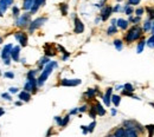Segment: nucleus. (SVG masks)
I'll list each match as a JSON object with an SVG mask.
<instances>
[{
	"instance_id": "6e6552de",
	"label": "nucleus",
	"mask_w": 154,
	"mask_h": 137,
	"mask_svg": "<svg viewBox=\"0 0 154 137\" xmlns=\"http://www.w3.org/2000/svg\"><path fill=\"white\" fill-rule=\"evenodd\" d=\"M29 20H30V14L29 13H25V14H23L20 18H19V20H18V26H25V25H28L29 24Z\"/></svg>"
},
{
	"instance_id": "bb28decb",
	"label": "nucleus",
	"mask_w": 154,
	"mask_h": 137,
	"mask_svg": "<svg viewBox=\"0 0 154 137\" xmlns=\"http://www.w3.org/2000/svg\"><path fill=\"white\" fill-rule=\"evenodd\" d=\"M147 44H148V46H149V47H152V48L154 47V34H153V35L151 37V38L148 39V42H147Z\"/></svg>"
},
{
	"instance_id": "f3484780",
	"label": "nucleus",
	"mask_w": 154,
	"mask_h": 137,
	"mask_svg": "<svg viewBox=\"0 0 154 137\" xmlns=\"http://www.w3.org/2000/svg\"><path fill=\"white\" fill-rule=\"evenodd\" d=\"M33 3H34V0H25V1H24V6H23V8H24L25 11L31 10V8H32V6H33Z\"/></svg>"
},
{
	"instance_id": "7ed1b4c3",
	"label": "nucleus",
	"mask_w": 154,
	"mask_h": 137,
	"mask_svg": "<svg viewBox=\"0 0 154 137\" xmlns=\"http://www.w3.org/2000/svg\"><path fill=\"white\" fill-rule=\"evenodd\" d=\"M28 79H29L28 83L25 84V86H24L25 91H34L36 90V85L38 84V82H36L34 77H31V78H28Z\"/></svg>"
},
{
	"instance_id": "5701e85b",
	"label": "nucleus",
	"mask_w": 154,
	"mask_h": 137,
	"mask_svg": "<svg viewBox=\"0 0 154 137\" xmlns=\"http://www.w3.org/2000/svg\"><path fill=\"white\" fill-rule=\"evenodd\" d=\"M116 137H121V136H126V130H123V129H119V130H116L115 131V134H114Z\"/></svg>"
},
{
	"instance_id": "a18cd8bd",
	"label": "nucleus",
	"mask_w": 154,
	"mask_h": 137,
	"mask_svg": "<svg viewBox=\"0 0 154 137\" xmlns=\"http://www.w3.org/2000/svg\"><path fill=\"white\" fill-rule=\"evenodd\" d=\"M77 111H78V109H75V110H72V111H71V112H70V115H74V114H76V112H77Z\"/></svg>"
},
{
	"instance_id": "dca6fc26",
	"label": "nucleus",
	"mask_w": 154,
	"mask_h": 137,
	"mask_svg": "<svg viewBox=\"0 0 154 137\" xmlns=\"http://www.w3.org/2000/svg\"><path fill=\"white\" fill-rule=\"evenodd\" d=\"M94 109H95V111H96V114H98V115H101V116H103V115L106 114V110L103 109V106H102L100 103H97V104L94 106Z\"/></svg>"
},
{
	"instance_id": "e433bc0d",
	"label": "nucleus",
	"mask_w": 154,
	"mask_h": 137,
	"mask_svg": "<svg viewBox=\"0 0 154 137\" xmlns=\"http://www.w3.org/2000/svg\"><path fill=\"white\" fill-rule=\"evenodd\" d=\"M142 13H144V10H142V8H138V10H136V14H138V16H141Z\"/></svg>"
},
{
	"instance_id": "7c9ffc66",
	"label": "nucleus",
	"mask_w": 154,
	"mask_h": 137,
	"mask_svg": "<svg viewBox=\"0 0 154 137\" xmlns=\"http://www.w3.org/2000/svg\"><path fill=\"white\" fill-rule=\"evenodd\" d=\"M140 0H128V4L129 5H139Z\"/></svg>"
},
{
	"instance_id": "9b49d317",
	"label": "nucleus",
	"mask_w": 154,
	"mask_h": 137,
	"mask_svg": "<svg viewBox=\"0 0 154 137\" xmlns=\"http://www.w3.org/2000/svg\"><path fill=\"white\" fill-rule=\"evenodd\" d=\"M111 11H113V8L111 7H109V6H107V7H104L103 10H102V12H101V17H102V20H107L108 18H109V16H110V13H111Z\"/></svg>"
},
{
	"instance_id": "ddd939ff",
	"label": "nucleus",
	"mask_w": 154,
	"mask_h": 137,
	"mask_svg": "<svg viewBox=\"0 0 154 137\" xmlns=\"http://www.w3.org/2000/svg\"><path fill=\"white\" fill-rule=\"evenodd\" d=\"M111 91H113V89H111V88H109V89L107 90V92H106L104 97H103V101H104V104H106V105H110V97H111Z\"/></svg>"
},
{
	"instance_id": "ea45409f",
	"label": "nucleus",
	"mask_w": 154,
	"mask_h": 137,
	"mask_svg": "<svg viewBox=\"0 0 154 137\" xmlns=\"http://www.w3.org/2000/svg\"><path fill=\"white\" fill-rule=\"evenodd\" d=\"M131 20H132L133 22H139V20H140V16H138L136 18H131Z\"/></svg>"
},
{
	"instance_id": "f257e3e1",
	"label": "nucleus",
	"mask_w": 154,
	"mask_h": 137,
	"mask_svg": "<svg viewBox=\"0 0 154 137\" xmlns=\"http://www.w3.org/2000/svg\"><path fill=\"white\" fill-rule=\"evenodd\" d=\"M57 66V63L56 61H51V63H49L47 65H46V67L44 69V71L42 72V74H41V77H39V79H38V85H43L44 83H45V80L47 79V77L51 74V72H52V69L54 67H56Z\"/></svg>"
},
{
	"instance_id": "49530a36",
	"label": "nucleus",
	"mask_w": 154,
	"mask_h": 137,
	"mask_svg": "<svg viewBox=\"0 0 154 137\" xmlns=\"http://www.w3.org/2000/svg\"><path fill=\"white\" fill-rule=\"evenodd\" d=\"M120 10H121V7H120V6H116V7L114 8V11H115V12H118V11H120Z\"/></svg>"
},
{
	"instance_id": "393cba45",
	"label": "nucleus",
	"mask_w": 154,
	"mask_h": 137,
	"mask_svg": "<svg viewBox=\"0 0 154 137\" xmlns=\"http://www.w3.org/2000/svg\"><path fill=\"white\" fill-rule=\"evenodd\" d=\"M114 45H115V47H116L118 51L122 50V42H121V40H115V42H114Z\"/></svg>"
},
{
	"instance_id": "f8f14e48",
	"label": "nucleus",
	"mask_w": 154,
	"mask_h": 137,
	"mask_svg": "<svg viewBox=\"0 0 154 137\" xmlns=\"http://www.w3.org/2000/svg\"><path fill=\"white\" fill-rule=\"evenodd\" d=\"M19 51H20L19 46H14L13 48H12V51H11V57L13 58V60H16V61L19 60Z\"/></svg>"
},
{
	"instance_id": "aec40b11",
	"label": "nucleus",
	"mask_w": 154,
	"mask_h": 137,
	"mask_svg": "<svg viewBox=\"0 0 154 137\" xmlns=\"http://www.w3.org/2000/svg\"><path fill=\"white\" fill-rule=\"evenodd\" d=\"M145 44H146V42L145 40H142V42H140L139 43V45H138V48H136V51H138V53H141L144 51V47H145Z\"/></svg>"
},
{
	"instance_id": "37998d69",
	"label": "nucleus",
	"mask_w": 154,
	"mask_h": 137,
	"mask_svg": "<svg viewBox=\"0 0 154 137\" xmlns=\"http://www.w3.org/2000/svg\"><path fill=\"white\" fill-rule=\"evenodd\" d=\"M5 114V111H4V109H1V108H0V117H1L3 115Z\"/></svg>"
},
{
	"instance_id": "1a4fd4ad",
	"label": "nucleus",
	"mask_w": 154,
	"mask_h": 137,
	"mask_svg": "<svg viewBox=\"0 0 154 137\" xmlns=\"http://www.w3.org/2000/svg\"><path fill=\"white\" fill-rule=\"evenodd\" d=\"M12 4H13V0H0V10H1L3 13H5L7 7Z\"/></svg>"
},
{
	"instance_id": "c03bdc74",
	"label": "nucleus",
	"mask_w": 154,
	"mask_h": 137,
	"mask_svg": "<svg viewBox=\"0 0 154 137\" xmlns=\"http://www.w3.org/2000/svg\"><path fill=\"white\" fill-rule=\"evenodd\" d=\"M85 109H87V106H85V105H83L82 108H80V109H78V111H85Z\"/></svg>"
},
{
	"instance_id": "cd10ccee",
	"label": "nucleus",
	"mask_w": 154,
	"mask_h": 137,
	"mask_svg": "<svg viewBox=\"0 0 154 137\" xmlns=\"http://www.w3.org/2000/svg\"><path fill=\"white\" fill-rule=\"evenodd\" d=\"M95 125H96V123H95V122H93V123L90 124V125L88 127V131H89V132H93V131H94V128H95Z\"/></svg>"
},
{
	"instance_id": "2eb2a0df",
	"label": "nucleus",
	"mask_w": 154,
	"mask_h": 137,
	"mask_svg": "<svg viewBox=\"0 0 154 137\" xmlns=\"http://www.w3.org/2000/svg\"><path fill=\"white\" fill-rule=\"evenodd\" d=\"M19 98L21 99V101H24V102H29L30 98H31V96H30L29 91H23V92L19 93Z\"/></svg>"
},
{
	"instance_id": "c756f323",
	"label": "nucleus",
	"mask_w": 154,
	"mask_h": 137,
	"mask_svg": "<svg viewBox=\"0 0 154 137\" xmlns=\"http://www.w3.org/2000/svg\"><path fill=\"white\" fill-rule=\"evenodd\" d=\"M126 13L129 16V14H132L133 13V8L132 7H129V6H126Z\"/></svg>"
},
{
	"instance_id": "412c9836",
	"label": "nucleus",
	"mask_w": 154,
	"mask_h": 137,
	"mask_svg": "<svg viewBox=\"0 0 154 137\" xmlns=\"http://www.w3.org/2000/svg\"><path fill=\"white\" fill-rule=\"evenodd\" d=\"M111 101H113V103H114V105H115V106H118V105L120 104L121 98H120L119 96H111Z\"/></svg>"
},
{
	"instance_id": "6ab92c4d",
	"label": "nucleus",
	"mask_w": 154,
	"mask_h": 137,
	"mask_svg": "<svg viewBox=\"0 0 154 137\" xmlns=\"http://www.w3.org/2000/svg\"><path fill=\"white\" fill-rule=\"evenodd\" d=\"M124 89H126V90L123 91L124 95H131V93L134 91V90H133V86H132L131 84H126V85H124Z\"/></svg>"
},
{
	"instance_id": "4468645a",
	"label": "nucleus",
	"mask_w": 154,
	"mask_h": 137,
	"mask_svg": "<svg viewBox=\"0 0 154 137\" xmlns=\"http://www.w3.org/2000/svg\"><path fill=\"white\" fill-rule=\"evenodd\" d=\"M45 1V0H34V3H33V6H32V8H31V12L32 13H34V12L39 8L42 5H43V3Z\"/></svg>"
},
{
	"instance_id": "79ce46f5",
	"label": "nucleus",
	"mask_w": 154,
	"mask_h": 137,
	"mask_svg": "<svg viewBox=\"0 0 154 137\" xmlns=\"http://www.w3.org/2000/svg\"><path fill=\"white\" fill-rule=\"evenodd\" d=\"M56 118V121H57V123L59 124V125H60V124H62V119H60V117H55Z\"/></svg>"
},
{
	"instance_id": "09e8293b",
	"label": "nucleus",
	"mask_w": 154,
	"mask_h": 137,
	"mask_svg": "<svg viewBox=\"0 0 154 137\" xmlns=\"http://www.w3.org/2000/svg\"><path fill=\"white\" fill-rule=\"evenodd\" d=\"M3 16V12H1V10H0V17H1Z\"/></svg>"
},
{
	"instance_id": "de8ad7c7",
	"label": "nucleus",
	"mask_w": 154,
	"mask_h": 137,
	"mask_svg": "<svg viewBox=\"0 0 154 137\" xmlns=\"http://www.w3.org/2000/svg\"><path fill=\"white\" fill-rule=\"evenodd\" d=\"M152 32L154 33V24H153V26H152Z\"/></svg>"
},
{
	"instance_id": "f704fd0d",
	"label": "nucleus",
	"mask_w": 154,
	"mask_h": 137,
	"mask_svg": "<svg viewBox=\"0 0 154 137\" xmlns=\"http://www.w3.org/2000/svg\"><path fill=\"white\" fill-rule=\"evenodd\" d=\"M47 61H49V58H47V57H45V58H42V59H41V65H43V64H46Z\"/></svg>"
},
{
	"instance_id": "8fccbe9b",
	"label": "nucleus",
	"mask_w": 154,
	"mask_h": 137,
	"mask_svg": "<svg viewBox=\"0 0 154 137\" xmlns=\"http://www.w3.org/2000/svg\"><path fill=\"white\" fill-rule=\"evenodd\" d=\"M118 1H121V0H118Z\"/></svg>"
},
{
	"instance_id": "3c124183",
	"label": "nucleus",
	"mask_w": 154,
	"mask_h": 137,
	"mask_svg": "<svg viewBox=\"0 0 154 137\" xmlns=\"http://www.w3.org/2000/svg\"><path fill=\"white\" fill-rule=\"evenodd\" d=\"M0 42H1V39H0Z\"/></svg>"
},
{
	"instance_id": "4be33fe9",
	"label": "nucleus",
	"mask_w": 154,
	"mask_h": 137,
	"mask_svg": "<svg viewBox=\"0 0 154 137\" xmlns=\"http://www.w3.org/2000/svg\"><path fill=\"white\" fill-rule=\"evenodd\" d=\"M116 32H118V30H116V27H115V22H113L111 26L108 29V34H114V33H116Z\"/></svg>"
},
{
	"instance_id": "423d86ee",
	"label": "nucleus",
	"mask_w": 154,
	"mask_h": 137,
	"mask_svg": "<svg viewBox=\"0 0 154 137\" xmlns=\"http://www.w3.org/2000/svg\"><path fill=\"white\" fill-rule=\"evenodd\" d=\"M81 84V79H63L62 85L63 86H77Z\"/></svg>"
},
{
	"instance_id": "39448f33",
	"label": "nucleus",
	"mask_w": 154,
	"mask_h": 137,
	"mask_svg": "<svg viewBox=\"0 0 154 137\" xmlns=\"http://www.w3.org/2000/svg\"><path fill=\"white\" fill-rule=\"evenodd\" d=\"M16 39L20 43L21 46H26L28 45V37H26V34L23 33V32L16 33Z\"/></svg>"
},
{
	"instance_id": "a211bd4d",
	"label": "nucleus",
	"mask_w": 154,
	"mask_h": 137,
	"mask_svg": "<svg viewBox=\"0 0 154 137\" xmlns=\"http://www.w3.org/2000/svg\"><path fill=\"white\" fill-rule=\"evenodd\" d=\"M116 22H118V26L120 29H122V30H126L127 26H128V21L127 20H123V19H118Z\"/></svg>"
},
{
	"instance_id": "2f4dec72",
	"label": "nucleus",
	"mask_w": 154,
	"mask_h": 137,
	"mask_svg": "<svg viewBox=\"0 0 154 137\" xmlns=\"http://www.w3.org/2000/svg\"><path fill=\"white\" fill-rule=\"evenodd\" d=\"M68 122H69V116H67L65 118H64V119L62 121V124H60V125H62V127H64V125H67V124H68Z\"/></svg>"
},
{
	"instance_id": "58836bf2",
	"label": "nucleus",
	"mask_w": 154,
	"mask_h": 137,
	"mask_svg": "<svg viewBox=\"0 0 154 137\" xmlns=\"http://www.w3.org/2000/svg\"><path fill=\"white\" fill-rule=\"evenodd\" d=\"M10 92H11V93H17V92H18V89H17V88H11V89H10Z\"/></svg>"
},
{
	"instance_id": "a878e982",
	"label": "nucleus",
	"mask_w": 154,
	"mask_h": 137,
	"mask_svg": "<svg viewBox=\"0 0 154 137\" xmlns=\"http://www.w3.org/2000/svg\"><path fill=\"white\" fill-rule=\"evenodd\" d=\"M152 29V22L149 21V20H147L146 22H145V25H144V30L145 31H148V30H151Z\"/></svg>"
},
{
	"instance_id": "0eeeda50",
	"label": "nucleus",
	"mask_w": 154,
	"mask_h": 137,
	"mask_svg": "<svg viewBox=\"0 0 154 137\" xmlns=\"http://www.w3.org/2000/svg\"><path fill=\"white\" fill-rule=\"evenodd\" d=\"M83 31H84V25H83V22L78 18H75V32L76 33H82Z\"/></svg>"
},
{
	"instance_id": "4c0bfd02",
	"label": "nucleus",
	"mask_w": 154,
	"mask_h": 137,
	"mask_svg": "<svg viewBox=\"0 0 154 137\" xmlns=\"http://www.w3.org/2000/svg\"><path fill=\"white\" fill-rule=\"evenodd\" d=\"M1 97H3V98H6L7 101H11V97H10V95H7V93H3Z\"/></svg>"
},
{
	"instance_id": "473e14b6",
	"label": "nucleus",
	"mask_w": 154,
	"mask_h": 137,
	"mask_svg": "<svg viewBox=\"0 0 154 137\" xmlns=\"http://www.w3.org/2000/svg\"><path fill=\"white\" fill-rule=\"evenodd\" d=\"M62 12H63L64 16L67 14V5L65 4H62Z\"/></svg>"
},
{
	"instance_id": "9d476101",
	"label": "nucleus",
	"mask_w": 154,
	"mask_h": 137,
	"mask_svg": "<svg viewBox=\"0 0 154 137\" xmlns=\"http://www.w3.org/2000/svg\"><path fill=\"white\" fill-rule=\"evenodd\" d=\"M12 45L11 44H8V45H6L4 48H3V52H1V57H3V59H8V56L11 55V51H12Z\"/></svg>"
},
{
	"instance_id": "a19ab883",
	"label": "nucleus",
	"mask_w": 154,
	"mask_h": 137,
	"mask_svg": "<svg viewBox=\"0 0 154 137\" xmlns=\"http://www.w3.org/2000/svg\"><path fill=\"white\" fill-rule=\"evenodd\" d=\"M13 13H14V16H18V13H19V10H18L17 7H13Z\"/></svg>"
},
{
	"instance_id": "b1692460",
	"label": "nucleus",
	"mask_w": 154,
	"mask_h": 137,
	"mask_svg": "<svg viewBox=\"0 0 154 137\" xmlns=\"http://www.w3.org/2000/svg\"><path fill=\"white\" fill-rule=\"evenodd\" d=\"M136 135H138V132L133 131V129H127L126 130V136H133V137H135Z\"/></svg>"
},
{
	"instance_id": "c85d7f7f",
	"label": "nucleus",
	"mask_w": 154,
	"mask_h": 137,
	"mask_svg": "<svg viewBox=\"0 0 154 137\" xmlns=\"http://www.w3.org/2000/svg\"><path fill=\"white\" fill-rule=\"evenodd\" d=\"M88 97H93L94 95H95V90H93V89H89V91H87V93H85Z\"/></svg>"
},
{
	"instance_id": "c9c22d12",
	"label": "nucleus",
	"mask_w": 154,
	"mask_h": 137,
	"mask_svg": "<svg viewBox=\"0 0 154 137\" xmlns=\"http://www.w3.org/2000/svg\"><path fill=\"white\" fill-rule=\"evenodd\" d=\"M147 11H148V13L151 14V17H152V18H154V8H148Z\"/></svg>"
},
{
	"instance_id": "20e7f679",
	"label": "nucleus",
	"mask_w": 154,
	"mask_h": 137,
	"mask_svg": "<svg viewBox=\"0 0 154 137\" xmlns=\"http://www.w3.org/2000/svg\"><path fill=\"white\" fill-rule=\"evenodd\" d=\"M45 21H46V18H38V19L33 20V21L31 22V25H30V31L32 32V31H34L36 29L41 27V26H42V25H43Z\"/></svg>"
},
{
	"instance_id": "72a5a7b5",
	"label": "nucleus",
	"mask_w": 154,
	"mask_h": 137,
	"mask_svg": "<svg viewBox=\"0 0 154 137\" xmlns=\"http://www.w3.org/2000/svg\"><path fill=\"white\" fill-rule=\"evenodd\" d=\"M5 77H7V78H14V74L12 73V72H6L5 73Z\"/></svg>"
},
{
	"instance_id": "f03ea898",
	"label": "nucleus",
	"mask_w": 154,
	"mask_h": 137,
	"mask_svg": "<svg viewBox=\"0 0 154 137\" xmlns=\"http://www.w3.org/2000/svg\"><path fill=\"white\" fill-rule=\"evenodd\" d=\"M141 35V29L139 26H134L129 30V32H128L126 39L127 42H134L136 39H139V37Z\"/></svg>"
}]
</instances>
